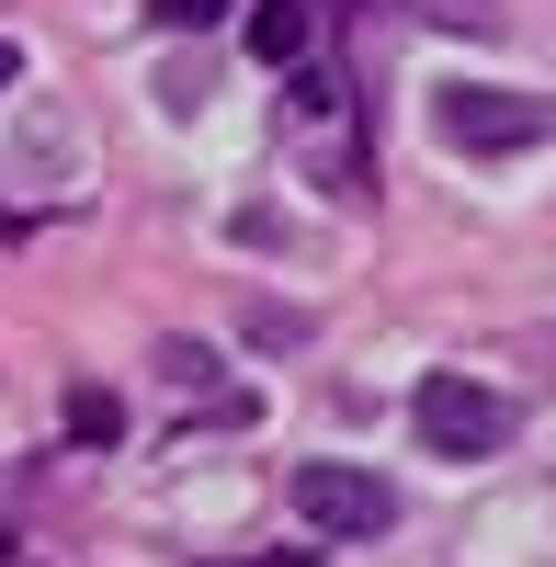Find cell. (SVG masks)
<instances>
[{
  "mask_svg": "<svg viewBox=\"0 0 556 567\" xmlns=\"http://www.w3.org/2000/svg\"><path fill=\"white\" fill-rule=\"evenodd\" d=\"M307 45H318V12H307V0H250V58L296 69Z\"/></svg>",
  "mask_w": 556,
  "mask_h": 567,
  "instance_id": "obj_4",
  "label": "cell"
},
{
  "mask_svg": "<svg viewBox=\"0 0 556 567\" xmlns=\"http://www.w3.org/2000/svg\"><path fill=\"white\" fill-rule=\"evenodd\" d=\"M69 432H80V443H114V432H125V409H114L103 386H80V398H69Z\"/></svg>",
  "mask_w": 556,
  "mask_h": 567,
  "instance_id": "obj_6",
  "label": "cell"
},
{
  "mask_svg": "<svg viewBox=\"0 0 556 567\" xmlns=\"http://www.w3.org/2000/svg\"><path fill=\"white\" fill-rule=\"evenodd\" d=\"M432 125H443V148H466V159H512V148H545V136H556V103H545V91L443 80L432 91Z\"/></svg>",
  "mask_w": 556,
  "mask_h": 567,
  "instance_id": "obj_1",
  "label": "cell"
},
{
  "mask_svg": "<svg viewBox=\"0 0 556 567\" xmlns=\"http://www.w3.org/2000/svg\"><path fill=\"white\" fill-rule=\"evenodd\" d=\"M409 432H421L443 465H488L523 420H512L500 386H477V374H421V386H409Z\"/></svg>",
  "mask_w": 556,
  "mask_h": 567,
  "instance_id": "obj_2",
  "label": "cell"
},
{
  "mask_svg": "<svg viewBox=\"0 0 556 567\" xmlns=\"http://www.w3.org/2000/svg\"><path fill=\"white\" fill-rule=\"evenodd\" d=\"M296 523L330 534V545H375V534H398V488L375 477V465L318 454V465H296Z\"/></svg>",
  "mask_w": 556,
  "mask_h": 567,
  "instance_id": "obj_3",
  "label": "cell"
},
{
  "mask_svg": "<svg viewBox=\"0 0 556 567\" xmlns=\"http://www.w3.org/2000/svg\"><path fill=\"white\" fill-rule=\"evenodd\" d=\"M398 12H421L443 34H500V0H398Z\"/></svg>",
  "mask_w": 556,
  "mask_h": 567,
  "instance_id": "obj_5",
  "label": "cell"
},
{
  "mask_svg": "<svg viewBox=\"0 0 556 567\" xmlns=\"http://www.w3.org/2000/svg\"><path fill=\"white\" fill-rule=\"evenodd\" d=\"M159 374H171V386H216V363H205L194 341H159Z\"/></svg>",
  "mask_w": 556,
  "mask_h": 567,
  "instance_id": "obj_7",
  "label": "cell"
},
{
  "mask_svg": "<svg viewBox=\"0 0 556 567\" xmlns=\"http://www.w3.org/2000/svg\"><path fill=\"white\" fill-rule=\"evenodd\" d=\"M12 80H23V58H12V45H0V91H12Z\"/></svg>",
  "mask_w": 556,
  "mask_h": 567,
  "instance_id": "obj_8",
  "label": "cell"
}]
</instances>
